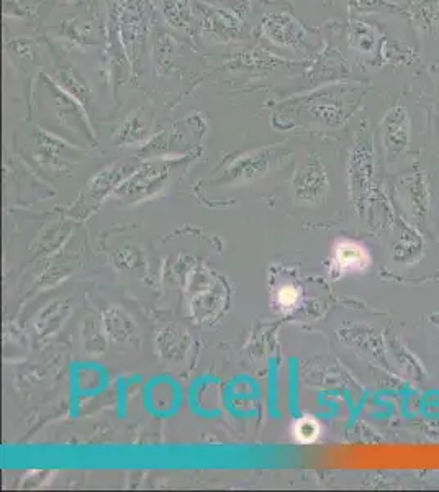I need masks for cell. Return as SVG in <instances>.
I'll return each mask as SVG.
<instances>
[{
	"label": "cell",
	"mask_w": 439,
	"mask_h": 492,
	"mask_svg": "<svg viewBox=\"0 0 439 492\" xmlns=\"http://www.w3.org/2000/svg\"><path fill=\"white\" fill-rule=\"evenodd\" d=\"M422 238L420 235L414 231V229H405V231L400 235V240L397 241V261L402 263H408V261H414L415 256L422 253Z\"/></svg>",
	"instance_id": "cell-10"
},
{
	"label": "cell",
	"mask_w": 439,
	"mask_h": 492,
	"mask_svg": "<svg viewBox=\"0 0 439 492\" xmlns=\"http://www.w3.org/2000/svg\"><path fill=\"white\" fill-rule=\"evenodd\" d=\"M398 199L412 221L422 225L430 215V186L423 171L415 168L398 181Z\"/></svg>",
	"instance_id": "cell-1"
},
{
	"label": "cell",
	"mask_w": 439,
	"mask_h": 492,
	"mask_svg": "<svg viewBox=\"0 0 439 492\" xmlns=\"http://www.w3.org/2000/svg\"><path fill=\"white\" fill-rule=\"evenodd\" d=\"M431 323H434V325H438L439 327V312L438 314H433L431 315Z\"/></svg>",
	"instance_id": "cell-14"
},
{
	"label": "cell",
	"mask_w": 439,
	"mask_h": 492,
	"mask_svg": "<svg viewBox=\"0 0 439 492\" xmlns=\"http://www.w3.org/2000/svg\"><path fill=\"white\" fill-rule=\"evenodd\" d=\"M161 12L171 26L190 32L194 26V10L190 0H160Z\"/></svg>",
	"instance_id": "cell-7"
},
{
	"label": "cell",
	"mask_w": 439,
	"mask_h": 492,
	"mask_svg": "<svg viewBox=\"0 0 439 492\" xmlns=\"http://www.w3.org/2000/svg\"><path fill=\"white\" fill-rule=\"evenodd\" d=\"M261 26L264 34L280 48L294 50V52L308 50V36L304 26L300 25L298 20L288 12L266 15L262 18Z\"/></svg>",
	"instance_id": "cell-2"
},
{
	"label": "cell",
	"mask_w": 439,
	"mask_h": 492,
	"mask_svg": "<svg viewBox=\"0 0 439 492\" xmlns=\"http://www.w3.org/2000/svg\"><path fill=\"white\" fill-rule=\"evenodd\" d=\"M202 14V28L219 42L235 40L241 34V20L229 10L213 9L207 5H199Z\"/></svg>",
	"instance_id": "cell-5"
},
{
	"label": "cell",
	"mask_w": 439,
	"mask_h": 492,
	"mask_svg": "<svg viewBox=\"0 0 439 492\" xmlns=\"http://www.w3.org/2000/svg\"><path fill=\"white\" fill-rule=\"evenodd\" d=\"M297 299H298V292H297V289L292 288V286H286V288H282V290L279 292V300L284 306H292V304H296Z\"/></svg>",
	"instance_id": "cell-13"
},
{
	"label": "cell",
	"mask_w": 439,
	"mask_h": 492,
	"mask_svg": "<svg viewBox=\"0 0 439 492\" xmlns=\"http://www.w3.org/2000/svg\"><path fill=\"white\" fill-rule=\"evenodd\" d=\"M412 17L424 32H436L439 26V0H415Z\"/></svg>",
	"instance_id": "cell-8"
},
{
	"label": "cell",
	"mask_w": 439,
	"mask_h": 492,
	"mask_svg": "<svg viewBox=\"0 0 439 492\" xmlns=\"http://www.w3.org/2000/svg\"><path fill=\"white\" fill-rule=\"evenodd\" d=\"M349 42L356 52L361 54H372L377 48V34L371 25L364 22H353L349 32Z\"/></svg>",
	"instance_id": "cell-9"
},
{
	"label": "cell",
	"mask_w": 439,
	"mask_h": 492,
	"mask_svg": "<svg viewBox=\"0 0 439 492\" xmlns=\"http://www.w3.org/2000/svg\"><path fill=\"white\" fill-rule=\"evenodd\" d=\"M346 89L341 87H329L321 89L312 95L302 97L297 105H302L312 113L313 117L328 123V125H339L347 115L346 101L341 99V93Z\"/></svg>",
	"instance_id": "cell-4"
},
{
	"label": "cell",
	"mask_w": 439,
	"mask_h": 492,
	"mask_svg": "<svg viewBox=\"0 0 439 492\" xmlns=\"http://www.w3.org/2000/svg\"><path fill=\"white\" fill-rule=\"evenodd\" d=\"M335 266L338 268L339 272H363L371 266V255L367 253V250L363 245L356 243V241H339L338 245L335 246V255H333Z\"/></svg>",
	"instance_id": "cell-6"
},
{
	"label": "cell",
	"mask_w": 439,
	"mask_h": 492,
	"mask_svg": "<svg viewBox=\"0 0 439 492\" xmlns=\"http://www.w3.org/2000/svg\"><path fill=\"white\" fill-rule=\"evenodd\" d=\"M294 432H296L297 440L300 443H312L320 437V425L317 424L313 418L307 417L297 422Z\"/></svg>",
	"instance_id": "cell-11"
},
{
	"label": "cell",
	"mask_w": 439,
	"mask_h": 492,
	"mask_svg": "<svg viewBox=\"0 0 439 492\" xmlns=\"http://www.w3.org/2000/svg\"><path fill=\"white\" fill-rule=\"evenodd\" d=\"M351 7L357 12H379V10H395V7L385 0H349Z\"/></svg>",
	"instance_id": "cell-12"
},
{
	"label": "cell",
	"mask_w": 439,
	"mask_h": 492,
	"mask_svg": "<svg viewBox=\"0 0 439 492\" xmlns=\"http://www.w3.org/2000/svg\"><path fill=\"white\" fill-rule=\"evenodd\" d=\"M412 142V120L405 107H392L382 120V144L389 158H400Z\"/></svg>",
	"instance_id": "cell-3"
}]
</instances>
